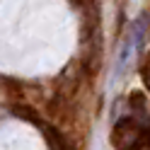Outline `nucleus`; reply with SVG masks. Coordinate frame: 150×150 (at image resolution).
<instances>
[{
  "label": "nucleus",
  "instance_id": "f257e3e1",
  "mask_svg": "<svg viewBox=\"0 0 150 150\" xmlns=\"http://www.w3.org/2000/svg\"><path fill=\"white\" fill-rule=\"evenodd\" d=\"M148 143V128L133 116L119 119L111 128V145L116 150H143Z\"/></svg>",
  "mask_w": 150,
  "mask_h": 150
},
{
  "label": "nucleus",
  "instance_id": "7ed1b4c3",
  "mask_svg": "<svg viewBox=\"0 0 150 150\" xmlns=\"http://www.w3.org/2000/svg\"><path fill=\"white\" fill-rule=\"evenodd\" d=\"M140 75H143L145 87L150 90V53H148V58H145V63H143V68H140Z\"/></svg>",
  "mask_w": 150,
  "mask_h": 150
},
{
  "label": "nucleus",
  "instance_id": "f03ea898",
  "mask_svg": "<svg viewBox=\"0 0 150 150\" xmlns=\"http://www.w3.org/2000/svg\"><path fill=\"white\" fill-rule=\"evenodd\" d=\"M145 29H148V20L145 17H140V20H136L133 24H131V29L124 36L121 49H119V73H126L128 65L136 61L140 46H143V39H145Z\"/></svg>",
  "mask_w": 150,
  "mask_h": 150
}]
</instances>
